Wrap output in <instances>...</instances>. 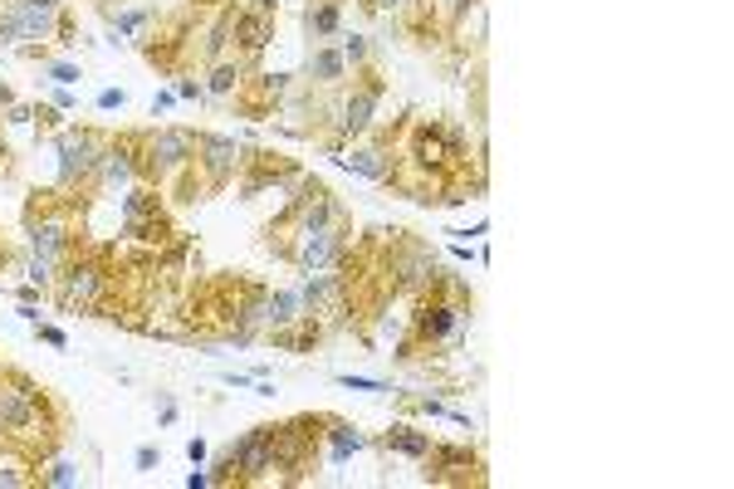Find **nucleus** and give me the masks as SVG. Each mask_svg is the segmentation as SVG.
<instances>
[{
  "label": "nucleus",
  "mask_w": 734,
  "mask_h": 489,
  "mask_svg": "<svg viewBox=\"0 0 734 489\" xmlns=\"http://www.w3.org/2000/svg\"><path fill=\"white\" fill-rule=\"evenodd\" d=\"M401 152H407L411 162L432 167V171H446L470 152V138H465V128H456V122L416 118V122H407V147H401Z\"/></svg>",
  "instance_id": "nucleus-1"
},
{
  "label": "nucleus",
  "mask_w": 734,
  "mask_h": 489,
  "mask_svg": "<svg viewBox=\"0 0 734 489\" xmlns=\"http://www.w3.org/2000/svg\"><path fill=\"white\" fill-rule=\"evenodd\" d=\"M348 211H338L328 216V220H318V226H304V236H299V244H294V260L289 265H299L304 275H318V269H334L338 265V255L353 244V236H348Z\"/></svg>",
  "instance_id": "nucleus-2"
},
{
  "label": "nucleus",
  "mask_w": 734,
  "mask_h": 489,
  "mask_svg": "<svg viewBox=\"0 0 734 489\" xmlns=\"http://www.w3.org/2000/svg\"><path fill=\"white\" fill-rule=\"evenodd\" d=\"M383 73H377V64L367 59V64L353 69V83H348V93H343V103H338V138L348 142V138H363L367 128H373V118H377V103H383Z\"/></svg>",
  "instance_id": "nucleus-3"
},
{
  "label": "nucleus",
  "mask_w": 734,
  "mask_h": 489,
  "mask_svg": "<svg viewBox=\"0 0 734 489\" xmlns=\"http://www.w3.org/2000/svg\"><path fill=\"white\" fill-rule=\"evenodd\" d=\"M421 480L426 485H475L480 489L489 475H485V460L475 456L470 446H436L421 456Z\"/></svg>",
  "instance_id": "nucleus-4"
},
{
  "label": "nucleus",
  "mask_w": 734,
  "mask_h": 489,
  "mask_svg": "<svg viewBox=\"0 0 734 489\" xmlns=\"http://www.w3.org/2000/svg\"><path fill=\"white\" fill-rule=\"evenodd\" d=\"M285 93H289V79L285 73H265V69H250L245 79L236 83V93H230V103H236V113L240 118H255V122H265V118H275L279 113V103H285Z\"/></svg>",
  "instance_id": "nucleus-5"
},
{
  "label": "nucleus",
  "mask_w": 734,
  "mask_h": 489,
  "mask_svg": "<svg viewBox=\"0 0 734 489\" xmlns=\"http://www.w3.org/2000/svg\"><path fill=\"white\" fill-rule=\"evenodd\" d=\"M230 456H236L245 485H260V480H279V465H275V421L269 426H250L236 446H230Z\"/></svg>",
  "instance_id": "nucleus-6"
},
{
  "label": "nucleus",
  "mask_w": 734,
  "mask_h": 489,
  "mask_svg": "<svg viewBox=\"0 0 734 489\" xmlns=\"http://www.w3.org/2000/svg\"><path fill=\"white\" fill-rule=\"evenodd\" d=\"M275 24H279V0H240L236 6V54L255 59L275 40Z\"/></svg>",
  "instance_id": "nucleus-7"
},
{
  "label": "nucleus",
  "mask_w": 734,
  "mask_h": 489,
  "mask_svg": "<svg viewBox=\"0 0 734 489\" xmlns=\"http://www.w3.org/2000/svg\"><path fill=\"white\" fill-rule=\"evenodd\" d=\"M196 167L206 171L211 191H226L240 171V147L236 138H220V132H201V152H196Z\"/></svg>",
  "instance_id": "nucleus-8"
},
{
  "label": "nucleus",
  "mask_w": 734,
  "mask_h": 489,
  "mask_svg": "<svg viewBox=\"0 0 734 489\" xmlns=\"http://www.w3.org/2000/svg\"><path fill=\"white\" fill-rule=\"evenodd\" d=\"M59 10L65 6H49V0H10V20H16V40H54L59 30Z\"/></svg>",
  "instance_id": "nucleus-9"
},
{
  "label": "nucleus",
  "mask_w": 734,
  "mask_h": 489,
  "mask_svg": "<svg viewBox=\"0 0 734 489\" xmlns=\"http://www.w3.org/2000/svg\"><path fill=\"white\" fill-rule=\"evenodd\" d=\"M40 485V460L30 450H20L16 440L0 446V489H34Z\"/></svg>",
  "instance_id": "nucleus-10"
},
{
  "label": "nucleus",
  "mask_w": 734,
  "mask_h": 489,
  "mask_svg": "<svg viewBox=\"0 0 734 489\" xmlns=\"http://www.w3.org/2000/svg\"><path fill=\"white\" fill-rule=\"evenodd\" d=\"M338 167L358 171L367 181H387V167H391V147L383 142H363V147H348V152L338 157Z\"/></svg>",
  "instance_id": "nucleus-11"
},
{
  "label": "nucleus",
  "mask_w": 734,
  "mask_h": 489,
  "mask_svg": "<svg viewBox=\"0 0 734 489\" xmlns=\"http://www.w3.org/2000/svg\"><path fill=\"white\" fill-rule=\"evenodd\" d=\"M324 440H328V460L343 465L353 456V450H363L367 446V436L358 431V426H348V421H338V416H328V426H324Z\"/></svg>",
  "instance_id": "nucleus-12"
},
{
  "label": "nucleus",
  "mask_w": 734,
  "mask_h": 489,
  "mask_svg": "<svg viewBox=\"0 0 734 489\" xmlns=\"http://www.w3.org/2000/svg\"><path fill=\"white\" fill-rule=\"evenodd\" d=\"M338 20H343V6H338V0H309V6H304V30H309L314 40H328V34H338Z\"/></svg>",
  "instance_id": "nucleus-13"
},
{
  "label": "nucleus",
  "mask_w": 734,
  "mask_h": 489,
  "mask_svg": "<svg viewBox=\"0 0 734 489\" xmlns=\"http://www.w3.org/2000/svg\"><path fill=\"white\" fill-rule=\"evenodd\" d=\"M348 79V64H343V54L334 44H318L309 54V83H338Z\"/></svg>",
  "instance_id": "nucleus-14"
},
{
  "label": "nucleus",
  "mask_w": 734,
  "mask_h": 489,
  "mask_svg": "<svg viewBox=\"0 0 734 489\" xmlns=\"http://www.w3.org/2000/svg\"><path fill=\"white\" fill-rule=\"evenodd\" d=\"M387 450H397V456H411L421 460L426 450H432V431H416V426H391V431L383 436Z\"/></svg>",
  "instance_id": "nucleus-15"
},
{
  "label": "nucleus",
  "mask_w": 734,
  "mask_h": 489,
  "mask_svg": "<svg viewBox=\"0 0 734 489\" xmlns=\"http://www.w3.org/2000/svg\"><path fill=\"white\" fill-rule=\"evenodd\" d=\"M40 485H44V489H69V485H79V470H73L69 460L49 456V460L40 465Z\"/></svg>",
  "instance_id": "nucleus-16"
},
{
  "label": "nucleus",
  "mask_w": 734,
  "mask_h": 489,
  "mask_svg": "<svg viewBox=\"0 0 734 489\" xmlns=\"http://www.w3.org/2000/svg\"><path fill=\"white\" fill-rule=\"evenodd\" d=\"M338 54H343V64L358 69V64H367V59H373V44H367L363 34H348V40L338 44Z\"/></svg>",
  "instance_id": "nucleus-17"
},
{
  "label": "nucleus",
  "mask_w": 734,
  "mask_h": 489,
  "mask_svg": "<svg viewBox=\"0 0 734 489\" xmlns=\"http://www.w3.org/2000/svg\"><path fill=\"white\" fill-rule=\"evenodd\" d=\"M34 333H40V342H49V348H69L65 328H54V323H40V318H34Z\"/></svg>",
  "instance_id": "nucleus-18"
},
{
  "label": "nucleus",
  "mask_w": 734,
  "mask_h": 489,
  "mask_svg": "<svg viewBox=\"0 0 734 489\" xmlns=\"http://www.w3.org/2000/svg\"><path fill=\"white\" fill-rule=\"evenodd\" d=\"M49 79H54L59 89H69V83H79V64H65V59H59V64H49Z\"/></svg>",
  "instance_id": "nucleus-19"
},
{
  "label": "nucleus",
  "mask_w": 734,
  "mask_h": 489,
  "mask_svg": "<svg viewBox=\"0 0 734 489\" xmlns=\"http://www.w3.org/2000/svg\"><path fill=\"white\" fill-rule=\"evenodd\" d=\"M177 98H187V103H191V98H206V89H201V79H196V73H187V79H181V83H177Z\"/></svg>",
  "instance_id": "nucleus-20"
},
{
  "label": "nucleus",
  "mask_w": 734,
  "mask_h": 489,
  "mask_svg": "<svg viewBox=\"0 0 734 489\" xmlns=\"http://www.w3.org/2000/svg\"><path fill=\"white\" fill-rule=\"evenodd\" d=\"M338 382H343V387H353V391H383V382H373V377H353V372H343Z\"/></svg>",
  "instance_id": "nucleus-21"
},
{
  "label": "nucleus",
  "mask_w": 734,
  "mask_h": 489,
  "mask_svg": "<svg viewBox=\"0 0 734 489\" xmlns=\"http://www.w3.org/2000/svg\"><path fill=\"white\" fill-rule=\"evenodd\" d=\"M367 16H387V10H401V0H358Z\"/></svg>",
  "instance_id": "nucleus-22"
},
{
  "label": "nucleus",
  "mask_w": 734,
  "mask_h": 489,
  "mask_svg": "<svg viewBox=\"0 0 734 489\" xmlns=\"http://www.w3.org/2000/svg\"><path fill=\"white\" fill-rule=\"evenodd\" d=\"M191 10H201V16H216V10H226V6H236V0H187Z\"/></svg>",
  "instance_id": "nucleus-23"
},
{
  "label": "nucleus",
  "mask_w": 734,
  "mask_h": 489,
  "mask_svg": "<svg viewBox=\"0 0 734 489\" xmlns=\"http://www.w3.org/2000/svg\"><path fill=\"white\" fill-rule=\"evenodd\" d=\"M122 103H128V93H122V89H103V93H98V108H122Z\"/></svg>",
  "instance_id": "nucleus-24"
},
{
  "label": "nucleus",
  "mask_w": 734,
  "mask_h": 489,
  "mask_svg": "<svg viewBox=\"0 0 734 489\" xmlns=\"http://www.w3.org/2000/svg\"><path fill=\"white\" fill-rule=\"evenodd\" d=\"M187 460H191V465H201V460H206V440H201V436L187 440Z\"/></svg>",
  "instance_id": "nucleus-25"
},
{
  "label": "nucleus",
  "mask_w": 734,
  "mask_h": 489,
  "mask_svg": "<svg viewBox=\"0 0 734 489\" xmlns=\"http://www.w3.org/2000/svg\"><path fill=\"white\" fill-rule=\"evenodd\" d=\"M187 485H191V489H206V485H211V475H206V470H191Z\"/></svg>",
  "instance_id": "nucleus-26"
},
{
  "label": "nucleus",
  "mask_w": 734,
  "mask_h": 489,
  "mask_svg": "<svg viewBox=\"0 0 734 489\" xmlns=\"http://www.w3.org/2000/svg\"><path fill=\"white\" fill-rule=\"evenodd\" d=\"M10 103H16V93H10V83H6V79H0V113H6V108H10Z\"/></svg>",
  "instance_id": "nucleus-27"
},
{
  "label": "nucleus",
  "mask_w": 734,
  "mask_h": 489,
  "mask_svg": "<svg viewBox=\"0 0 734 489\" xmlns=\"http://www.w3.org/2000/svg\"><path fill=\"white\" fill-rule=\"evenodd\" d=\"M138 465H142V470H152V465H157V450H152V446L138 450Z\"/></svg>",
  "instance_id": "nucleus-28"
},
{
  "label": "nucleus",
  "mask_w": 734,
  "mask_h": 489,
  "mask_svg": "<svg viewBox=\"0 0 734 489\" xmlns=\"http://www.w3.org/2000/svg\"><path fill=\"white\" fill-rule=\"evenodd\" d=\"M54 108H59V113H65V108H73V93L59 89V93H54Z\"/></svg>",
  "instance_id": "nucleus-29"
},
{
  "label": "nucleus",
  "mask_w": 734,
  "mask_h": 489,
  "mask_svg": "<svg viewBox=\"0 0 734 489\" xmlns=\"http://www.w3.org/2000/svg\"><path fill=\"white\" fill-rule=\"evenodd\" d=\"M6 157H10V152H6V138H0V167H6Z\"/></svg>",
  "instance_id": "nucleus-30"
},
{
  "label": "nucleus",
  "mask_w": 734,
  "mask_h": 489,
  "mask_svg": "<svg viewBox=\"0 0 734 489\" xmlns=\"http://www.w3.org/2000/svg\"><path fill=\"white\" fill-rule=\"evenodd\" d=\"M0 446H6V431H0Z\"/></svg>",
  "instance_id": "nucleus-31"
},
{
  "label": "nucleus",
  "mask_w": 734,
  "mask_h": 489,
  "mask_svg": "<svg viewBox=\"0 0 734 489\" xmlns=\"http://www.w3.org/2000/svg\"><path fill=\"white\" fill-rule=\"evenodd\" d=\"M338 6H343V0H338Z\"/></svg>",
  "instance_id": "nucleus-32"
}]
</instances>
